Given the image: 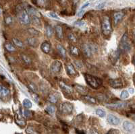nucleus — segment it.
<instances>
[{"label":"nucleus","instance_id":"1","mask_svg":"<svg viewBox=\"0 0 135 134\" xmlns=\"http://www.w3.org/2000/svg\"><path fill=\"white\" fill-rule=\"evenodd\" d=\"M84 76L87 83L92 88L98 89L102 85L101 80L97 77L92 76L88 73H84Z\"/></svg>","mask_w":135,"mask_h":134},{"label":"nucleus","instance_id":"2","mask_svg":"<svg viewBox=\"0 0 135 134\" xmlns=\"http://www.w3.org/2000/svg\"><path fill=\"white\" fill-rule=\"evenodd\" d=\"M101 30L102 33L105 36L110 35L112 32V28L110 22V17L107 16H105L102 18Z\"/></svg>","mask_w":135,"mask_h":134},{"label":"nucleus","instance_id":"3","mask_svg":"<svg viewBox=\"0 0 135 134\" xmlns=\"http://www.w3.org/2000/svg\"><path fill=\"white\" fill-rule=\"evenodd\" d=\"M18 19L22 24L27 25L31 22L30 16L25 9H21L18 11Z\"/></svg>","mask_w":135,"mask_h":134},{"label":"nucleus","instance_id":"4","mask_svg":"<svg viewBox=\"0 0 135 134\" xmlns=\"http://www.w3.org/2000/svg\"><path fill=\"white\" fill-rule=\"evenodd\" d=\"M120 48L122 51H126V52H129L131 49L129 39H128L126 33H125L121 38L120 43Z\"/></svg>","mask_w":135,"mask_h":134},{"label":"nucleus","instance_id":"5","mask_svg":"<svg viewBox=\"0 0 135 134\" xmlns=\"http://www.w3.org/2000/svg\"><path fill=\"white\" fill-rule=\"evenodd\" d=\"M74 106L73 104L68 102H63L60 104V111L62 113L65 115H70L73 111Z\"/></svg>","mask_w":135,"mask_h":134},{"label":"nucleus","instance_id":"6","mask_svg":"<svg viewBox=\"0 0 135 134\" xmlns=\"http://www.w3.org/2000/svg\"><path fill=\"white\" fill-rule=\"evenodd\" d=\"M82 53L87 57H91L93 53V49L91 45H90L87 43H84L82 45Z\"/></svg>","mask_w":135,"mask_h":134},{"label":"nucleus","instance_id":"7","mask_svg":"<svg viewBox=\"0 0 135 134\" xmlns=\"http://www.w3.org/2000/svg\"><path fill=\"white\" fill-rule=\"evenodd\" d=\"M61 67H62V64H61V61L56 60L52 62L50 66V69L52 72L55 73H58L61 71Z\"/></svg>","mask_w":135,"mask_h":134},{"label":"nucleus","instance_id":"8","mask_svg":"<svg viewBox=\"0 0 135 134\" xmlns=\"http://www.w3.org/2000/svg\"><path fill=\"white\" fill-rule=\"evenodd\" d=\"M109 84L114 88H122L124 86L122 80L120 78L111 79L109 81Z\"/></svg>","mask_w":135,"mask_h":134},{"label":"nucleus","instance_id":"9","mask_svg":"<svg viewBox=\"0 0 135 134\" xmlns=\"http://www.w3.org/2000/svg\"><path fill=\"white\" fill-rule=\"evenodd\" d=\"M66 69L67 73L70 76L72 77H74V76H77V71L76 69L74 67V66L70 63H67L66 66Z\"/></svg>","mask_w":135,"mask_h":134},{"label":"nucleus","instance_id":"10","mask_svg":"<svg viewBox=\"0 0 135 134\" xmlns=\"http://www.w3.org/2000/svg\"><path fill=\"white\" fill-rule=\"evenodd\" d=\"M107 121L109 122V123L111 124V125H117L120 123V119L112 114H110L107 116Z\"/></svg>","mask_w":135,"mask_h":134},{"label":"nucleus","instance_id":"11","mask_svg":"<svg viewBox=\"0 0 135 134\" xmlns=\"http://www.w3.org/2000/svg\"><path fill=\"white\" fill-rule=\"evenodd\" d=\"M59 88L61 89V90L64 92V93L70 94H72V92H73V90H72L71 87L66 85L63 82H60L59 84Z\"/></svg>","mask_w":135,"mask_h":134},{"label":"nucleus","instance_id":"12","mask_svg":"<svg viewBox=\"0 0 135 134\" xmlns=\"http://www.w3.org/2000/svg\"><path fill=\"white\" fill-rule=\"evenodd\" d=\"M123 128L128 132H133L135 129V126L134 124L132 123L131 122L128 121H125L122 124Z\"/></svg>","mask_w":135,"mask_h":134},{"label":"nucleus","instance_id":"13","mask_svg":"<svg viewBox=\"0 0 135 134\" xmlns=\"http://www.w3.org/2000/svg\"><path fill=\"white\" fill-rule=\"evenodd\" d=\"M124 16V14L122 12H116L114 14V23L115 26L118 24V23L122 20Z\"/></svg>","mask_w":135,"mask_h":134},{"label":"nucleus","instance_id":"14","mask_svg":"<svg viewBox=\"0 0 135 134\" xmlns=\"http://www.w3.org/2000/svg\"><path fill=\"white\" fill-rule=\"evenodd\" d=\"M41 50H42V51H43L44 53L48 54V53H49V52L51 51V43H49L48 41H45V42H43V43L41 44Z\"/></svg>","mask_w":135,"mask_h":134},{"label":"nucleus","instance_id":"15","mask_svg":"<svg viewBox=\"0 0 135 134\" xmlns=\"http://www.w3.org/2000/svg\"><path fill=\"white\" fill-rule=\"evenodd\" d=\"M126 106V102H116V103H112L107 104V106L108 108L113 109H122V108L125 107Z\"/></svg>","mask_w":135,"mask_h":134},{"label":"nucleus","instance_id":"16","mask_svg":"<svg viewBox=\"0 0 135 134\" xmlns=\"http://www.w3.org/2000/svg\"><path fill=\"white\" fill-rule=\"evenodd\" d=\"M10 94V90L5 86L0 84V99H4Z\"/></svg>","mask_w":135,"mask_h":134},{"label":"nucleus","instance_id":"17","mask_svg":"<svg viewBox=\"0 0 135 134\" xmlns=\"http://www.w3.org/2000/svg\"><path fill=\"white\" fill-rule=\"evenodd\" d=\"M74 87L75 90L81 94L82 95H86L88 93V89L85 86H81V85H79V84H74Z\"/></svg>","mask_w":135,"mask_h":134},{"label":"nucleus","instance_id":"18","mask_svg":"<svg viewBox=\"0 0 135 134\" xmlns=\"http://www.w3.org/2000/svg\"><path fill=\"white\" fill-rule=\"evenodd\" d=\"M48 100L51 103L56 104L59 100V94L58 93H51L48 97Z\"/></svg>","mask_w":135,"mask_h":134},{"label":"nucleus","instance_id":"19","mask_svg":"<svg viewBox=\"0 0 135 134\" xmlns=\"http://www.w3.org/2000/svg\"><path fill=\"white\" fill-rule=\"evenodd\" d=\"M55 31H56V34L57 37L59 39H62L64 37V34H63V29L61 26L57 25L55 27Z\"/></svg>","mask_w":135,"mask_h":134},{"label":"nucleus","instance_id":"20","mask_svg":"<svg viewBox=\"0 0 135 134\" xmlns=\"http://www.w3.org/2000/svg\"><path fill=\"white\" fill-rule=\"evenodd\" d=\"M26 41L28 45L33 47H36L38 45V40H37V38H35V37H28L26 39Z\"/></svg>","mask_w":135,"mask_h":134},{"label":"nucleus","instance_id":"21","mask_svg":"<svg viewBox=\"0 0 135 134\" xmlns=\"http://www.w3.org/2000/svg\"><path fill=\"white\" fill-rule=\"evenodd\" d=\"M82 99H84L85 101L88 102H89V103L91 104H97V100L94 97H92V96H88V95H84V96H82Z\"/></svg>","mask_w":135,"mask_h":134},{"label":"nucleus","instance_id":"22","mask_svg":"<svg viewBox=\"0 0 135 134\" xmlns=\"http://www.w3.org/2000/svg\"><path fill=\"white\" fill-rule=\"evenodd\" d=\"M118 57H119V53L117 51H114L112 53H111L110 56H109L110 61H112V63H114V62L116 61V60L118 59Z\"/></svg>","mask_w":135,"mask_h":134},{"label":"nucleus","instance_id":"23","mask_svg":"<svg viewBox=\"0 0 135 134\" xmlns=\"http://www.w3.org/2000/svg\"><path fill=\"white\" fill-rule=\"evenodd\" d=\"M45 33L47 37H51V36L53 35L54 30H53V28L51 27V26L49 25V24H47L45 26Z\"/></svg>","mask_w":135,"mask_h":134},{"label":"nucleus","instance_id":"24","mask_svg":"<svg viewBox=\"0 0 135 134\" xmlns=\"http://www.w3.org/2000/svg\"><path fill=\"white\" fill-rule=\"evenodd\" d=\"M57 49H58V51L59 53V54L64 58H66V49L61 45H58L57 46Z\"/></svg>","mask_w":135,"mask_h":134},{"label":"nucleus","instance_id":"25","mask_svg":"<svg viewBox=\"0 0 135 134\" xmlns=\"http://www.w3.org/2000/svg\"><path fill=\"white\" fill-rule=\"evenodd\" d=\"M70 53L72 55L74 56H79L80 55V51L79 49L75 46H71L70 47Z\"/></svg>","mask_w":135,"mask_h":134},{"label":"nucleus","instance_id":"26","mask_svg":"<svg viewBox=\"0 0 135 134\" xmlns=\"http://www.w3.org/2000/svg\"><path fill=\"white\" fill-rule=\"evenodd\" d=\"M26 133L27 134H39L33 127L28 126L26 129Z\"/></svg>","mask_w":135,"mask_h":134},{"label":"nucleus","instance_id":"27","mask_svg":"<svg viewBox=\"0 0 135 134\" xmlns=\"http://www.w3.org/2000/svg\"><path fill=\"white\" fill-rule=\"evenodd\" d=\"M21 58L22 59V61L26 63V64H27V65H29V64H31L32 61H31V58L27 56L26 55H24V54H22L21 55Z\"/></svg>","mask_w":135,"mask_h":134},{"label":"nucleus","instance_id":"28","mask_svg":"<svg viewBox=\"0 0 135 134\" xmlns=\"http://www.w3.org/2000/svg\"><path fill=\"white\" fill-rule=\"evenodd\" d=\"M23 106L26 109H30L33 106V104H32L30 100H28V99H24V100H23Z\"/></svg>","mask_w":135,"mask_h":134},{"label":"nucleus","instance_id":"29","mask_svg":"<svg viewBox=\"0 0 135 134\" xmlns=\"http://www.w3.org/2000/svg\"><path fill=\"white\" fill-rule=\"evenodd\" d=\"M31 19H32V21H33V23L34 24H35L37 26L41 25V20H40L39 16H31Z\"/></svg>","mask_w":135,"mask_h":134},{"label":"nucleus","instance_id":"30","mask_svg":"<svg viewBox=\"0 0 135 134\" xmlns=\"http://www.w3.org/2000/svg\"><path fill=\"white\" fill-rule=\"evenodd\" d=\"M5 49H6L8 51H10V52H13V51H16L15 47L12 44H11V43H5Z\"/></svg>","mask_w":135,"mask_h":134},{"label":"nucleus","instance_id":"31","mask_svg":"<svg viewBox=\"0 0 135 134\" xmlns=\"http://www.w3.org/2000/svg\"><path fill=\"white\" fill-rule=\"evenodd\" d=\"M12 41H13V43H14V45L17 46V47H20V48H22V47H24V44H23L22 42L20 40L18 39V38H13Z\"/></svg>","mask_w":135,"mask_h":134},{"label":"nucleus","instance_id":"32","mask_svg":"<svg viewBox=\"0 0 135 134\" xmlns=\"http://www.w3.org/2000/svg\"><path fill=\"white\" fill-rule=\"evenodd\" d=\"M49 1V0H37V5L41 7H44L48 4Z\"/></svg>","mask_w":135,"mask_h":134},{"label":"nucleus","instance_id":"33","mask_svg":"<svg viewBox=\"0 0 135 134\" xmlns=\"http://www.w3.org/2000/svg\"><path fill=\"white\" fill-rule=\"evenodd\" d=\"M45 111L50 115H54L56 112V109L53 106H48L45 108Z\"/></svg>","mask_w":135,"mask_h":134},{"label":"nucleus","instance_id":"34","mask_svg":"<svg viewBox=\"0 0 135 134\" xmlns=\"http://www.w3.org/2000/svg\"><path fill=\"white\" fill-rule=\"evenodd\" d=\"M28 88L30 90H31L34 93H37L38 92V88L36 86V85L33 83H30L28 84Z\"/></svg>","mask_w":135,"mask_h":134},{"label":"nucleus","instance_id":"35","mask_svg":"<svg viewBox=\"0 0 135 134\" xmlns=\"http://www.w3.org/2000/svg\"><path fill=\"white\" fill-rule=\"evenodd\" d=\"M68 39L70 41H72V42H77V36L75 35L74 34H73V33H70V34H68Z\"/></svg>","mask_w":135,"mask_h":134},{"label":"nucleus","instance_id":"36","mask_svg":"<svg viewBox=\"0 0 135 134\" xmlns=\"http://www.w3.org/2000/svg\"><path fill=\"white\" fill-rule=\"evenodd\" d=\"M96 114L100 117H104L105 116V112L101 109H98L96 110Z\"/></svg>","mask_w":135,"mask_h":134},{"label":"nucleus","instance_id":"37","mask_svg":"<svg viewBox=\"0 0 135 134\" xmlns=\"http://www.w3.org/2000/svg\"><path fill=\"white\" fill-rule=\"evenodd\" d=\"M128 96H129V93H128V92L126 91V90H124V91H122V93H121V94H120V97H121V99H128Z\"/></svg>","mask_w":135,"mask_h":134},{"label":"nucleus","instance_id":"38","mask_svg":"<svg viewBox=\"0 0 135 134\" xmlns=\"http://www.w3.org/2000/svg\"><path fill=\"white\" fill-rule=\"evenodd\" d=\"M16 123L18 124L20 126H24L26 124L25 121H24L22 119H16Z\"/></svg>","mask_w":135,"mask_h":134},{"label":"nucleus","instance_id":"39","mask_svg":"<svg viewBox=\"0 0 135 134\" xmlns=\"http://www.w3.org/2000/svg\"><path fill=\"white\" fill-rule=\"evenodd\" d=\"M28 31L32 35L37 36L39 34V33L38 31H37V30H35V29H34V28H29Z\"/></svg>","mask_w":135,"mask_h":134},{"label":"nucleus","instance_id":"40","mask_svg":"<svg viewBox=\"0 0 135 134\" xmlns=\"http://www.w3.org/2000/svg\"><path fill=\"white\" fill-rule=\"evenodd\" d=\"M107 134H120V132L119 130L116 129H110V131L108 132Z\"/></svg>","mask_w":135,"mask_h":134},{"label":"nucleus","instance_id":"41","mask_svg":"<svg viewBox=\"0 0 135 134\" xmlns=\"http://www.w3.org/2000/svg\"><path fill=\"white\" fill-rule=\"evenodd\" d=\"M24 115L26 117H30L31 116V112L28 109H25L24 111Z\"/></svg>","mask_w":135,"mask_h":134},{"label":"nucleus","instance_id":"42","mask_svg":"<svg viewBox=\"0 0 135 134\" xmlns=\"http://www.w3.org/2000/svg\"><path fill=\"white\" fill-rule=\"evenodd\" d=\"M105 5V3L103 2V3H99L98 5H96V9H103V8H104Z\"/></svg>","mask_w":135,"mask_h":134},{"label":"nucleus","instance_id":"43","mask_svg":"<svg viewBox=\"0 0 135 134\" xmlns=\"http://www.w3.org/2000/svg\"><path fill=\"white\" fill-rule=\"evenodd\" d=\"M75 24L77 26H78V27H82V26H84V24H85V23L84 22H82V21H78L77 22L75 23Z\"/></svg>","mask_w":135,"mask_h":134},{"label":"nucleus","instance_id":"44","mask_svg":"<svg viewBox=\"0 0 135 134\" xmlns=\"http://www.w3.org/2000/svg\"><path fill=\"white\" fill-rule=\"evenodd\" d=\"M75 65H76V66H77L78 69H81L82 67L83 66L82 63L79 61H75Z\"/></svg>","mask_w":135,"mask_h":134},{"label":"nucleus","instance_id":"45","mask_svg":"<svg viewBox=\"0 0 135 134\" xmlns=\"http://www.w3.org/2000/svg\"><path fill=\"white\" fill-rule=\"evenodd\" d=\"M12 22V18L10 16H8L7 18H5V23L7 24H10Z\"/></svg>","mask_w":135,"mask_h":134},{"label":"nucleus","instance_id":"46","mask_svg":"<svg viewBox=\"0 0 135 134\" xmlns=\"http://www.w3.org/2000/svg\"><path fill=\"white\" fill-rule=\"evenodd\" d=\"M49 16H50V17H51V18H55V19H58V15H57L56 13H54V12H50L49 14Z\"/></svg>","mask_w":135,"mask_h":134},{"label":"nucleus","instance_id":"47","mask_svg":"<svg viewBox=\"0 0 135 134\" xmlns=\"http://www.w3.org/2000/svg\"><path fill=\"white\" fill-rule=\"evenodd\" d=\"M89 4H90V3H89V2L85 3H84V5H82V7H81V10H84V8H87V7H88V6H89Z\"/></svg>","mask_w":135,"mask_h":134},{"label":"nucleus","instance_id":"48","mask_svg":"<svg viewBox=\"0 0 135 134\" xmlns=\"http://www.w3.org/2000/svg\"><path fill=\"white\" fill-rule=\"evenodd\" d=\"M129 116H130V118H132V119L135 121V113H131Z\"/></svg>","mask_w":135,"mask_h":134},{"label":"nucleus","instance_id":"49","mask_svg":"<svg viewBox=\"0 0 135 134\" xmlns=\"http://www.w3.org/2000/svg\"><path fill=\"white\" fill-rule=\"evenodd\" d=\"M76 133H77V134H85L84 133V132L80 131V130H78V129L76 130Z\"/></svg>","mask_w":135,"mask_h":134},{"label":"nucleus","instance_id":"50","mask_svg":"<svg viewBox=\"0 0 135 134\" xmlns=\"http://www.w3.org/2000/svg\"><path fill=\"white\" fill-rule=\"evenodd\" d=\"M83 13H84V12H83V11L80 10V12H79L78 13V14H77V16L80 17V16H81L82 15V14H83Z\"/></svg>","mask_w":135,"mask_h":134},{"label":"nucleus","instance_id":"51","mask_svg":"<svg viewBox=\"0 0 135 134\" xmlns=\"http://www.w3.org/2000/svg\"><path fill=\"white\" fill-rule=\"evenodd\" d=\"M128 91H129V92H130L131 94H134V92H135V90H134V89L133 88H129Z\"/></svg>","mask_w":135,"mask_h":134},{"label":"nucleus","instance_id":"52","mask_svg":"<svg viewBox=\"0 0 135 134\" xmlns=\"http://www.w3.org/2000/svg\"><path fill=\"white\" fill-rule=\"evenodd\" d=\"M72 2L74 3V4H77V3L78 2L79 0H72Z\"/></svg>","mask_w":135,"mask_h":134},{"label":"nucleus","instance_id":"53","mask_svg":"<svg viewBox=\"0 0 135 134\" xmlns=\"http://www.w3.org/2000/svg\"><path fill=\"white\" fill-rule=\"evenodd\" d=\"M133 37H134V40L135 41V30H134L133 32Z\"/></svg>","mask_w":135,"mask_h":134},{"label":"nucleus","instance_id":"54","mask_svg":"<svg viewBox=\"0 0 135 134\" xmlns=\"http://www.w3.org/2000/svg\"><path fill=\"white\" fill-rule=\"evenodd\" d=\"M133 64H134V65H135V55L134 56V57H133Z\"/></svg>","mask_w":135,"mask_h":134},{"label":"nucleus","instance_id":"55","mask_svg":"<svg viewBox=\"0 0 135 134\" xmlns=\"http://www.w3.org/2000/svg\"><path fill=\"white\" fill-rule=\"evenodd\" d=\"M133 81H134V83H135V74L134 75V76H133Z\"/></svg>","mask_w":135,"mask_h":134},{"label":"nucleus","instance_id":"56","mask_svg":"<svg viewBox=\"0 0 135 134\" xmlns=\"http://www.w3.org/2000/svg\"><path fill=\"white\" fill-rule=\"evenodd\" d=\"M61 1L62 3H64V2H65V1H66V0H61Z\"/></svg>","mask_w":135,"mask_h":134},{"label":"nucleus","instance_id":"57","mask_svg":"<svg viewBox=\"0 0 135 134\" xmlns=\"http://www.w3.org/2000/svg\"><path fill=\"white\" fill-rule=\"evenodd\" d=\"M1 9H0V14H1Z\"/></svg>","mask_w":135,"mask_h":134},{"label":"nucleus","instance_id":"58","mask_svg":"<svg viewBox=\"0 0 135 134\" xmlns=\"http://www.w3.org/2000/svg\"></svg>","mask_w":135,"mask_h":134}]
</instances>
